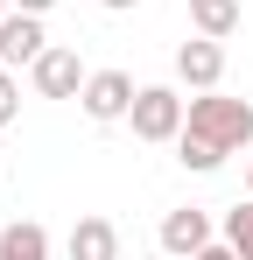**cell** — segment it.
I'll list each match as a JSON object with an SVG mask.
<instances>
[{"label":"cell","mask_w":253,"mask_h":260,"mask_svg":"<svg viewBox=\"0 0 253 260\" xmlns=\"http://www.w3.org/2000/svg\"><path fill=\"white\" fill-rule=\"evenodd\" d=\"M225 246L239 260H253V197L239 204V211H225Z\"/></svg>","instance_id":"obj_12"},{"label":"cell","mask_w":253,"mask_h":260,"mask_svg":"<svg viewBox=\"0 0 253 260\" xmlns=\"http://www.w3.org/2000/svg\"><path fill=\"white\" fill-rule=\"evenodd\" d=\"M190 28L211 36V43H225L239 28V0H190Z\"/></svg>","instance_id":"obj_10"},{"label":"cell","mask_w":253,"mask_h":260,"mask_svg":"<svg viewBox=\"0 0 253 260\" xmlns=\"http://www.w3.org/2000/svg\"><path fill=\"white\" fill-rule=\"evenodd\" d=\"M0 260H49V232H42L36 218L0 225Z\"/></svg>","instance_id":"obj_9"},{"label":"cell","mask_w":253,"mask_h":260,"mask_svg":"<svg viewBox=\"0 0 253 260\" xmlns=\"http://www.w3.org/2000/svg\"><path fill=\"white\" fill-rule=\"evenodd\" d=\"M42 49H49L42 14H21V7H14V14L0 21V63H7V71H21V63H36Z\"/></svg>","instance_id":"obj_7"},{"label":"cell","mask_w":253,"mask_h":260,"mask_svg":"<svg viewBox=\"0 0 253 260\" xmlns=\"http://www.w3.org/2000/svg\"><path fill=\"white\" fill-rule=\"evenodd\" d=\"M21 120V85H14V71L0 63V127H14Z\"/></svg>","instance_id":"obj_13"},{"label":"cell","mask_w":253,"mask_h":260,"mask_svg":"<svg viewBox=\"0 0 253 260\" xmlns=\"http://www.w3.org/2000/svg\"><path fill=\"white\" fill-rule=\"evenodd\" d=\"M176 162L197 169V176H211L218 162H225V148H211V141H197V134H176Z\"/></svg>","instance_id":"obj_11"},{"label":"cell","mask_w":253,"mask_h":260,"mask_svg":"<svg viewBox=\"0 0 253 260\" xmlns=\"http://www.w3.org/2000/svg\"><path fill=\"white\" fill-rule=\"evenodd\" d=\"M148 260H169V253H148Z\"/></svg>","instance_id":"obj_19"},{"label":"cell","mask_w":253,"mask_h":260,"mask_svg":"<svg viewBox=\"0 0 253 260\" xmlns=\"http://www.w3.org/2000/svg\"><path fill=\"white\" fill-rule=\"evenodd\" d=\"M204 246H211V211L183 204V211L162 218V253H169V260H197Z\"/></svg>","instance_id":"obj_6"},{"label":"cell","mask_w":253,"mask_h":260,"mask_svg":"<svg viewBox=\"0 0 253 260\" xmlns=\"http://www.w3.org/2000/svg\"><path fill=\"white\" fill-rule=\"evenodd\" d=\"M183 120H190V99L176 85H141L134 91V113H126V127H134V141H176L183 134Z\"/></svg>","instance_id":"obj_2"},{"label":"cell","mask_w":253,"mask_h":260,"mask_svg":"<svg viewBox=\"0 0 253 260\" xmlns=\"http://www.w3.org/2000/svg\"><path fill=\"white\" fill-rule=\"evenodd\" d=\"M14 7H21V14H49L56 0H14Z\"/></svg>","instance_id":"obj_15"},{"label":"cell","mask_w":253,"mask_h":260,"mask_svg":"<svg viewBox=\"0 0 253 260\" xmlns=\"http://www.w3.org/2000/svg\"><path fill=\"white\" fill-rule=\"evenodd\" d=\"M197 260H239V253H232L225 239H211V246H204V253H197Z\"/></svg>","instance_id":"obj_14"},{"label":"cell","mask_w":253,"mask_h":260,"mask_svg":"<svg viewBox=\"0 0 253 260\" xmlns=\"http://www.w3.org/2000/svg\"><path fill=\"white\" fill-rule=\"evenodd\" d=\"M176 78H183L190 91H218V78H225V43L190 36V43L176 49Z\"/></svg>","instance_id":"obj_5"},{"label":"cell","mask_w":253,"mask_h":260,"mask_svg":"<svg viewBox=\"0 0 253 260\" xmlns=\"http://www.w3.org/2000/svg\"><path fill=\"white\" fill-rule=\"evenodd\" d=\"M64 253L71 260H120V225L113 218H78L71 239H64Z\"/></svg>","instance_id":"obj_8"},{"label":"cell","mask_w":253,"mask_h":260,"mask_svg":"<svg viewBox=\"0 0 253 260\" xmlns=\"http://www.w3.org/2000/svg\"><path fill=\"white\" fill-rule=\"evenodd\" d=\"M183 134H197V141H211V148L239 155V148H253V106L246 99H225V91H190Z\"/></svg>","instance_id":"obj_1"},{"label":"cell","mask_w":253,"mask_h":260,"mask_svg":"<svg viewBox=\"0 0 253 260\" xmlns=\"http://www.w3.org/2000/svg\"><path fill=\"white\" fill-rule=\"evenodd\" d=\"M7 14H14V0H0V21H7Z\"/></svg>","instance_id":"obj_17"},{"label":"cell","mask_w":253,"mask_h":260,"mask_svg":"<svg viewBox=\"0 0 253 260\" xmlns=\"http://www.w3.org/2000/svg\"><path fill=\"white\" fill-rule=\"evenodd\" d=\"M28 78H36V91L42 99H78L84 91V78H91V71H84L78 63V49H64V43H49L36 56V63H28Z\"/></svg>","instance_id":"obj_4"},{"label":"cell","mask_w":253,"mask_h":260,"mask_svg":"<svg viewBox=\"0 0 253 260\" xmlns=\"http://www.w3.org/2000/svg\"><path fill=\"white\" fill-rule=\"evenodd\" d=\"M134 78L126 71H91L84 78V91H78V106H84V120H99V127H113V120H126L134 113Z\"/></svg>","instance_id":"obj_3"},{"label":"cell","mask_w":253,"mask_h":260,"mask_svg":"<svg viewBox=\"0 0 253 260\" xmlns=\"http://www.w3.org/2000/svg\"><path fill=\"white\" fill-rule=\"evenodd\" d=\"M246 197H253V162H246Z\"/></svg>","instance_id":"obj_18"},{"label":"cell","mask_w":253,"mask_h":260,"mask_svg":"<svg viewBox=\"0 0 253 260\" xmlns=\"http://www.w3.org/2000/svg\"><path fill=\"white\" fill-rule=\"evenodd\" d=\"M99 7H106V14H134L141 0H99Z\"/></svg>","instance_id":"obj_16"}]
</instances>
